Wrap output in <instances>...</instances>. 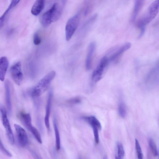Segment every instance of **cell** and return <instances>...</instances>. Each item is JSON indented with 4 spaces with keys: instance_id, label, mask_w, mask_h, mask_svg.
I'll return each instance as SVG.
<instances>
[{
    "instance_id": "obj_1",
    "label": "cell",
    "mask_w": 159,
    "mask_h": 159,
    "mask_svg": "<svg viewBox=\"0 0 159 159\" xmlns=\"http://www.w3.org/2000/svg\"><path fill=\"white\" fill-rule=\"evenodd\" d=\"M62 12L61 6L57 3H54L51 8L42 16L40 22L42 25L46 28L52 23L57 21L60 18Z\"/></svg>"
},
{
    "instance_id": "obj_2",
    "label": "cell",
    "mask_w": 159,
    "mask_h": 159,
    "mask_svg": "<svg viewBox=\"0 0 159 159\" xmlns=\"http://www.w3.org/2000/svg\"><path fill=\"white\" fill-rule=\"evenodd\" d=\"M56 75V72L52 71L48 73L33 88L31 95L33 98L37 97L43 93L47 89L51 82Z\"/></svg>"
},
{
    "instance_id": "obj_3",
    "label": "cell",
    "mask_w": 159,
    "mask_h": 159,
    "mask_svg": "<svg viewBox=\"0 0 159 159\" xmlns=\"http://www.w3.org/2000/svg\"><path fill=\"white\" fill-rule=\"evenodd\" d=\"M159 9V1L156 0L149 6L147 13L139 20L137 23L139 28L145 27L157 16Z\"/></svg>"
},
{
    "instance_id": "obj_4",
    "label": "cell",
    "mask_w": 159,
    "mask_h": 159,
    "mask_svg": "<svg viewBox=\"0 0 159 159\" xmlns=\"http://www.w3.org/2000/svg\"><path fill=\"white\" fill-rule=\"evenodd\" d=\"M109 62L106 56L101 58L98 64L93 72L91 79L92 86H93L102 78Z\"/></svg>"
},
{
    "instance_id": "obj_5",
    "label": "cell",
    "mask_w": 159,
    "mask_h": 159,
    "mask_svg": "<svg viewBox=\"0 0 159 159\" xmlns=\"http://www.w3.org/2000/svg\"><path fill=\"white\" fill-rule=\"evenodd\" d=\"M80 19V15L78 14L68 20L65 27L66 38L67 41H69L71 38L79 25Z\"/></svg>"
},
{
    "instance_id": "obj_6",
    "label": "cell",
    "mask_w": 159,
    "mask_h": 159,
    "mask_svg": "<svg viewBox=\"0 0 159 159\" xmlns=\"http://www.w3.org/2000/svg\"><path fill=\"white\" fill-rule=\"evenodd\" d=\"M0 113L3 125L5 129L8 140L11 144H13L14 143L13 134L7 117L6 110L4 107L1 105H0Z\"/></svg>"
},
{
    "instance_id": "obj_7",
    "label": "cell",
    "mask_w": 159,
    "mask_h": 159,
    "mask_svg": "<svg viewBox=\"0 0 159 159\" xmlns=\"http://www.w3.org/2000/svg\"><path fill=\"white\" fill-rule=\"evenodd\" d=\"M131 46V44L129 42H127L110 50L107 54V55L109 56H106L109 62L116 60L122 54L128 50Z\"/></svg>"
},
{
    "instance_id": "obj_8",
    "label": "cell",
    "mask_w": 159,
    "mask_h": 159,
    "mask_svg": "<svg viewBox=\"0 0 159 159\" xmlns=\"http://www.w3.org/2000/svg\"><path fill=\"white\" fill-rule=\"evenodd\" d=\"M145 84L149 85H154L159 82V62L149 71L145 78Z\"/></svg>"
},
{
    "instance_id": "obj_9",
    "label": "cell",
    "mask_w": 159,
    "mask_h": 159,
    "mask_svg": "<svg viewBox=\"0 0 159 159\" xmlns=\"http://www.w3.org/2000/svg\"><path fill=\"white\" fill-rule=\"evenodd\" d=\"M10 72L14 82L17 85H20L23 77L20 62H18L13 65L10 69Z\"/></svg>"
},
{
    "instance_id": "obj_10",
    "label": "cell",
    "mask_w": 159,
    "mask_h": 159,
    "mask_svg": "<svg viewBox=\"0 0 159 159\" xmlns=\"http://www.w3.org/2000/svg\"><path fill=\"white\" fill-rule=\"evenodd\" d=\"M14 126L19 143L21 147L25 146L28 142V138L26 132L23 128L17 124H14Z\"/></svg>"
},
{
    "instance_id": "obj_11",
    "label": "cell",
    "mask_w": 159,
    "mask_h": 159,
    "mask_svg": "<svg viewBox=\"0 0 159 159\" xmlns=\"http://www.w3.org/2000/svg\"><path fill=\"white\" fill-rule=\"evenodd\" d=\"M96 48V44L94 42H92L89 44L85 60V68L87 70H89L91 67L93 56Z\"/></svg>"
},
{
    "instance_id": "obj_12",
    "label": "cell",
    "mask_w": 159,
    "mask_h": 159,
    "mask_svg": "<svg viewBox=\"0 0 159 159\" xmlns=\"http://www.w3.org/2000/svg\"><path fill=\"white\" fill-rule=\"evenodd\" d=\"M53 95V91L51 89L49 91L48 98L46 108V113L44 117V122L45 126L48 130H50L49 117L50 114L52 101Z\"/></svg>"
},
{
    "instance_id": "obj_13",
    "label": "cell",
    "mask_w": 159,
    "mask_h": 159,
    "mask_svg": "<svg viewBox=\"0 0 159 159\" xmlns=\"http://www.w3.org/2000/svg\"><path fill=\"white\" fill-rule=\"evenodd\" d=\"M5 100L9 114H11L12 110V106L11 100V89L10 83L8 80L6 81L5 83Z\"/></svg>"
},
{
    "instance_id": "obj_14",
    "label": "cell",
    "mask_w": 159,
    "mask_h": 159,
    "mask_svg": "<svg viewBox=\"0 0 159 159\" xmlns=\"http://www.w3.org/2000/svg\"><path fill=\"white\" fill-rule=\"evenodd\" d=\"M9 65L7 58L2 57L0 58V80L4 81Z\"/></svg>"
},
{
    "instance_id": "obj_15",
    "label": "cell",
    "mask_w": 159,
    "mask_h": 159,
    "mask_svg": "<svg viewBox=\"0 0 159 159\" xmlns=\"http://www.w3.org/2000/svg\"><path fill=\"white\" fill-rule=\"evenodd\" d=\"M45 0H36L31 9V12L33 15H39L43 10Z\"/></svg>"
},
{
    "instance_id": "obj_16",
    "label": "cell",
    "mask_w": 159,
    "mask_h": 159,
    "mask_svg": "<svg viewBox=\"0 0 159 159\" xmlns=\"http://www.w3.org/2000/svg\"><path fill=\"white\" fill-rule=\"evenodd\" d=\"M144 0H135L132 20L133 21L136 19L143 5Z\"/></svg>"
},
{
    "instance_id": "obj_17",
    "label": "cell",
    "mask_w": 159,
    "mask_h": 159,
    "mask_svg": "<svg viewBox=\"0 0 159 159\" xmlns=\"http://www.w3.org/2000/svg\"><path fill=\"white\" fill-rule=\"evenodd\" d=\"M84 119L91 126L97 128L98 129H101L102 126L98 120L95 116H90L84 117Z\"/></svg>"
},
{
    "instance_id": "obj_18",
    "label": "cell",
    "mask_w": 159,
    "mask_h": 159,
    "mask_svg": "<svg viewBox=\"0 0 159 159\" xmlns=\"http://www.w3.org/2000/svg\"><path fill=\"white\" fill-rule=\"evenodd\" d=\"M53 125L55 131L56 141V148L57 150L60 149L61 141L60 134L56 121V120L54 118L53 120Z\"/></svg>"
},
{
    "instance_id": "obj_19",
    "label": "cell",
    "mask_w": 159,
    "mask_h": 159,
    "mask_svg": "<svg viewBox=\"0 0 159 159\" xmlns=\"http://www.w3.org/2000/svg\"><path fill=\"white\" fill-rule=\"evenodd\" d=\"M27 128L30 131L34 138L40 143H42V140L40 134L38 130L32 124L28 127Z\"/></svg>"
},
{
    "instance_id": "obj_20",
    "label": "cell",
    "mask_w": 159,
    "mask_h": 159,
    "mask_svg": "<svg viewBox=\"0 0 159 159\" xmlns=\"http://www.w3.org/2000/svg\"><path fill=\"white\" fill-rule=\"evenodd\" d=\"M117 152L115 155L116 159H122L125 154V150L122 144L118 142L116 145Z\"/></svg>"
},
{
    "instance_id": "obj_21",
    "label": "cell",
    "mask_w": 159,
    "mask_h": 159,
    "mask_svg": "<svg viewBox=\"0 0 159 159\" xmlns=\"http://www.w3.org/2000/svg\"><path fill=\"white\" fill-rule=\"evenodd\" d=\"M118 110L120 116L122 118L125 117L126 114V108L124 102L120 100L119 102L118 106Z\"/></svg>"
},
{
    "instance_id": "obj_22",
    "label": "cell",
    "mask_w": 159,
    "mask_h": 159,
    "mask_svg": "<svg viewBox=\"0 0 159 159\" xmlns=\"http://www.w3.org/2000/svg\"><path fill=\"white\" fill-rule=\"evenodd\" d=\"M148 144L153 155L155 157L157 156L158 155V152L156 145L153 140L151 138H149Z\"/></svg>"
},
{
    "instance_id": "obj_23",
    "label": "cell",
    "mask_w": 159,
    "mask_h": 159,
    "mask_svg": "<svg viewBox=\"0 0 159 159\" xmlns=\"http://www.w3.org/2000/svg\"><path fill=\"white\" fill-rule=\"evenodd\" d=\"M135 146L138 158L142 159L143 158V152L139 143L136 139H135Z\"/></svg>"
},
{
    "instance_id": "obj_24",
    "label": "cell",
    "mask_w": 159,
    "mask_h": 159,
    "mask_svg": "<svg viewBox=\"0 0 159 159\" xmlns=\"http://www.w3.org/2000/svg\"><path fill=\"white\" fill-rule=\"evenodd\" d=\"M0 150L6 156L11 157L12 155L9 152L5 147L0 139Z\"/></svg>"
},
{
    "instance_id": "obj_25",
    "label": "cell",
    "mask_w": 159,
    "mask_h": 159,
    "mask_svg": "<svg viewBox=\"0 0 159 159\" xmlns=\"http://www.w3.org/2000/svg\"><path fill=\"white\" fill-rule=\"evenodd\" d=\"M93 129L94 139L95 142L96 143L98 144L99 142V137L98 132V129L95 127H92Z\"/></svg>"
},
{
    "instance_id": "obj_26",
    "label": "cell",
    "mask_w": 159,
    "mask_h": 159,
    "mask_svg": "<svg viewBox=\"0 0 159 159\" xmlns=\"http://www.w3.org/2000/svg\"><path fill=\"white\" fill-rule=\"evenodd\" d=\"M10 10L11 9L8 7L3 15L0 17V29L3 25L6 16Z\"/></svg>"
},
{
    "instance_id": "obj_27",
    "label": "cell",
    "mask_w": 159,
    "mask_h": 159,
    "mask_svg": "<svg viewBox=\"0 0 159 159\" xmlns=\"http://www.w3.org/2000/svg\"><path fill=\"white\" fill-rule=\"evenodd\" d=\"M33 41L34 44L36 45H39L41 42V39L37 32H36L34 34Z\"/></svg>"
},
{
    "instance_id": "obj_28",
    "label": "cell",
    "mask_w": 159,
    "mask_h": 159,
    "mask_svg": "<svg viewBox=\"0 0 159 159\" xmlns=\"http://www.w3.org/2000/svg\"><path fill=\"white\" fill-rule=\"evenodd\" d=\"M81 99L79 97H75L71 98L68 100L69 103L71 104H74L79 103L80 102Z\"/></svg>"
},
{
    "instance_id": "obj_29",
    "label": "cell",
    "mask_w": 159,
    "mask_h": 159,
    "mask_svg": "<svg viewBox=\"0 0 159 159\" xmlns=\"http://www.w3.org/2000/svg\"><path fill=\"white\" fill-rule=\"evenodd\" d=\"M20 1V0H11V3L8 7L11 9L16 6Z\"/></svg>"
}]
</instances>
